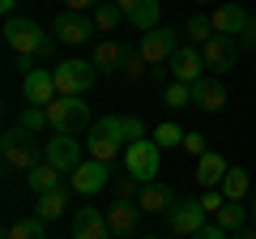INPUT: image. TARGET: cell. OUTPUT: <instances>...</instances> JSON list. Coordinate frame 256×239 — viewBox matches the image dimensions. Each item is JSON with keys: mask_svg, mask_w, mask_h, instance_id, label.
Masks as SVG:
<instances>
[{"mask_svg": "<svg viewBox=\"0 0 256 239\" xmlns=\"http://www.w3.org/2000/svg\"><path fill=\"white\" fill-rule=\"evenodd\" d=\"M252 60H256V52H252Z\"/></svg>", "mask_w": 256, "mask_h": 239, "instance_id": "f6af8a7d", "label": "cell"}, {"mask_svg": "<svg viewBox=\"0 0 256 239\" xmlns=\"http://www.w3.org/2000/svg\"><path fill=\"white\" fill-rule=\"evenodd\" d=\"M184 137H188V132H184L180 124H158V128H154V146H158V150H171V146H184Z\"/></svg>", "mask_w": 256, "mask_h": 239, "instance_id": "1f68e13d", "label": "cell"}, {"mask_svg": "<svg viewBox=\"0 0 256 239\" xmlns=\"http://www.w3.org/2000/svg\"><path fill=\"white\" fill-rule=\"evenodd\" d=\"M214 218H218V226H222V230H230V235H235V230H244V222L252 218V214H248L239 201H226L218 214H214Z\"/></svg>", "mask_w": 256, "mask_h": 239, "instance_id": "4316f807", "label": "cell"}, {"mask_svg": "<svg viewBox=\"0 0 256 239\" xmlns=\"http://www.w3.org/2000/svg\"><path fill=\"white\" fill-rule=\"evenodd\" d=\"M180 52V34L171 26H154L141 34V56H146L150 64H171V56Z\"/></svg>", "mask_w": 256, "mask_h": 239, "instance_id": "ba28073f", "label": "cell"}, {"mask_svg": "<svg viewBox=\"0 0 256 239\" xmlns=\"http://www.w3.org/2000/svg\"><path fill=\"white\" fill-rule=\"evenodd\" d=\"M4 239H47L43 235V218H22L4 230Z\"/></svg>", "mask_w": 256, "mask_h": 239, "instance_id": "f546056e", "label": "cell"}, {"mask_svg": "<svg viewBox=\"0 0 256 239\" xmlns=\"http://www.w3.org/2000/svg\"><path fill=\"white\" fill-rule=\"evenodd\" d=\"M60 175H64V171H56L52 162H38L34 171L26 175V188H30L34 196H43V192H56V188H60Z\"/></svg>", "mask_w": 256, "mask_h": 239, "instance_id": "603a6c76", "label": "cell"}, {"mask_svg": "<svg viewBox=\"0 0 256 239\" xmlns=\"http://www.w3.org/2000/svg\"><path fill=\"white\" fill-rule=\"evenodd\" d=\"M226 235H230V230H222L218 222H210V226H201V230H196L192 239H226Z\"/></svg>", "mask_w": 256, "mask_h": 239, "instance_id": "ab89813d", "label": "cell"}, {"mask_svg": "<svg viewBox=\"0 0 256 239\" xmlns=\"http://www.w3.org/2000/svg\"><path fill=\"white\" fill-rule=\"evenodd\" d=\"M22 90H26V107H52L60 94H56V77L52 68H34V73L22 82Z\"/></svg>", "mask_w": 256, "mask_h": 239, "instance_id": "9a60e30c", "label": "cell"}, {"mask_svg": "<svg viewBox=\"0 0 256 239\" xmlns=\"http://www.w3.org/2000/svg\"><path fill=\"white\" fill-rule=\"evenodd\" d=\"M43 162H52L56 171H77V166H82V150H77V137H64V132L47 137V146H43Z\"/></svg>", "mask_w": 256, "mask_h": 239, "instance_id": "4fadbf2b", "label": "cell"}, {"mask_svg": "<svg viewBox=\"0 0 256 239\" xmlns=\"http://www.w3.org/2000/svg\"><path fill=\"white\" fill-rule=\"evenodd\" d=\"M18 128H26V132H43V128H52L47 107H26V111H22V120H18Z\"/></svg>", "mask_w": 256, "mask_h": 239, "instance_id": "4dcf8cb0", "label": "cell"}, {"mask_svg": "<svg viewBox=\"0 0 256 239\" xmlns=\"http://www.w3.org/2000/svg\"><path fill=\"white\" fill-rule=\"evenodd\" d=\"M222 205H226V196H222L218 188H214V192H205V196H201V210H205V214H218Z\"/></svg>", "mask_w": 256, "mask_h": 239, "instance_id": "8d00e7d4", "label": "cell"}, {"mask_svg": "<svg viewBox=\"0 0 256 239\" xmlns=\"http://www.w3.org/2000/svg\"><path fill=\"white\" fill-rule=\"evenodd\" d=\"M13 4H18V0H0V9H4V13H13Z\"/></svg>", "mask_w": 256, "mask_h": 239, "instance_id": "b9f144b4", "label": "cell"}, {"mask_svg": "<svg viewBox=\"0 0 256 239\" xmlns=\"http://www.w3.org/2000/svg\"><path fill=\"white\" fill-rule=\"evenodd\" d=\"M252 230H256V205H252Z\"/></svg>", "mask_w": 256, "mask_h": 239, "instance_id": "7bdbcfd3", "label": "cell"}, {"mask_svg": "<svg viewBox=\"0 0 256 239\" xmlns=\"http://www.w3.org/2000/svg\"><path fill=\"white\" fill-rule=\"evenodd\" d=\"M184 30H188L192 47H205V43L214 38V18H205V13H192V18H188V26H184Z\"/></svg>", "mask_w": 256, "mask_h": 239, "instance_id": "83f0119b", "label": "cell"}, {"mask_svg": "<svg viewBox=\"0 0 256 239\" xmlns=\"http://www.w3.org/2000/svg\"><path fill=\"white\" fill-rule=\"evenodd\" d=\"M162 102L171 111H180V107H192V86H184V82H166V90H162Z\"/></svg>", "mask_w": 256, "mask_h": 239, "instance_id": "f1b7e54d", "label": "cell"}, {"mask_svg": "<svg viewBox=\"0 0 256 239\" xmlns=\"http://www.w3.org/2000/svg\"><path fill=\"white\" fill-rule=\"evenodd\" d=\"M192 107L201 111H222L226 107V86H222V77H201V82L192 86Z\"/></svg>", "mask_w": 256, "mask_h": 239, "instance_id": "d6986e66", "label": "cell"}, {"mask_svg": "<svg viewBox=\"0 0 256 239\" xmlns=\"http://www.w3.org/2000/svg\"><path fill=\"white\" fill-rule=\"evenodd\" d=\"M166 68H171V82H184V86H196L201 77H210V68L201 60V47H180Z\"/></svg>", "mask_w": 256, "mask_h": 239, "instance_id": "7c38bea8", "label": "cell"}, {"mask_svg": "<svg viewBox=\"0 0 256 239\" xmlns=\"http://www.w3.org/2000/svg\"><path fill=\"white\" fill-rule=\"evenodd\" d=\"M120 22H124V9H120L116 0H102L98 9H94V30H98V34H111Z\"/></svg>", "mask_w": 256, "mask_h": 239, "instance_id": "484cf974", "label": "cell"}, {"mask_svg": "<svg viewBox=\"0 0 256 239\" xmlns=\"http://www.w3.org/2000/svg\"><path fill=\"white\" fill-rule=\"evenodd\" d=\"M116 4L124 9L128 26H137L141 34L154 30V26H158V13H162V0H116Z\"/></svg>", "mask_w": 256, "mask_h": 239, "instance_id": "ac0fdd59", "label": "cell"}, {"mask_svg": "<svg viewBox=\"0 0 256 239\" xmlns=\"http://www.w3.org/2000/svg\"><path fill=\"white\" fill-rule=\"evenodd\" d=\"M124 171H128V175H137L141 184L158 180V171H162V150L154 146V137L132 141V146L124 150Z\"/></svg>", "mask_w": 256, "mask_h": 239, "instance_id": "8992f818", "label": "cell"}, {"mask_svg": "<svg viewBox=\"0 0 256 239\" xmlns=\"http://www.w3.org/2000/svg\"><path fill=\"white\" fill-rule=\"evenodd\" d=\"M124 120V137H128V146L132 141H146V124H141V116H120Z\"/></svg>", "mask_w": 256, "mask_h": 239, "instance_id": "e575fe53", "label": "cell"}, {"mask_svg": "<svg viewBox=\"0 0 256 239\" xmlns=\"http://www.w3.org/2000/svg\"><path fill=\"white\" fill-rule=\"evenodd\" d=\"M4 43L18 56H34V60L56 52V34H43V26L30 22V18H9L4 22Z\"/></svg>", "mask_w": 256, "mask_h": 239, "instance_id": "6da1fadb", "label": "cell"}, {"mask_svg": "<svg viewBox=\"0 0 256 239\" xmlns=\"http://www.w3.org/2000/svg\"><path fill=\"white\" fill-rule=\"evenodd\" d=\"M226 171H230V166H226V158H222V154H214V150H210V154H201V158H196V184H201L205 192L222 188Z\"/></svg>", "mask_w": 256, "mask_h": 239, "instance_id": "ffe728a7", "label": "cell"}, {"mask_svg": "<svg viewBox=\"0 0 256 239\" xmlns=\"http://www.w3.org/2000/svg\"><path fill=\"white\" fill-rule=\"evenodd\" d=\"M248 18L252 13L239 9V4H222V9H214V34H226V38H239L248 26Z\"/></svg>", "mask_w": 256, "mask_h": 239, "instance_id": "44dd1931", "label": "cell"}, {"mask_svg": "<svg viewBox=\"0 0 256 239\" xmlns=\"http://www.w3.org/2000/svg\"><path fill=\"white\" fill-rule=\"evenodd\" d=\"M201 226H210V222H205L201 201H180L171 214H166V230H171V235H180V239H192Z\"/></svg>", "mask_w": 256, "mask_h": 239, "instance_id": "8fae6325", "label": "cell"}, {"mask_svg": "<svg viewBox=\"0 0 256 239\" xmlns=\"http://www.w3.org/2000/svg\"><path fill=\"white\" fill-rule=\"evenodd\" d=\"M116 230H111L107 214H98L94 205H86V210L73 214V239H111Z\"/></svg>", "mask_w": 256, "mask_h": 239, "instance_id": "e0dca14e", "label": "cell"}, {"mask_svg": "<svg viewBox=\"0 0 256 239\" xmlns=\"http://www.w3.org/2000/svg\"><path fill=\"white\" fill-rule=\"evenodd\" d=\"M107 222H111L116 235H132L137 222H141V205L137 201H120L116 196V205H107Z\"/></svg>", "mask_w": 256, "mask_h": 239, "instance_id": "7402d4cb", "label": "cell"}, {"mask_svg": "<svg viewBox=\"0 0 256 239\" xmlns=\"http://www.w3.org/2000/svg\"><path fill=\"white\" fill-rule=\"evenodd\" d=\"M68 210V188H56V192H43L38 196V205H34V218H43V222H56L60 214Z\"/></svg>", "mask_w": 256, "mask_h": 239, "instance_id": "cb8c5ba5", "label": "cell"}, {"mask_svg": "<svg viewBox=\"0 0 256 239\" xmlns=\"http://www.w3.org/2000/svg\"><path fill=\"white\" fill-rule=\"evenodd\" d=\"M52 77L60 98H86V90H94V82H98V68L90 60H60L52 68Z\"/></svg>", "mask_w": 256, "mask_h": 239, "instance_id": "7a4b0ae2", "label": "cell"}, {"mask_svg": "<svg viewBox=\"0 0 256 239\" xmlns=\"http://www.w3.org/2000/svg\"><path fill=\"white\" fill-rule=\"evenodd\" d=\"M47 120H52V132H64V137H77V132L94 128V116L86 107V98H56L47 107Z\"/></svg>", "mask_w": 256, "mask_h": 239, "instance_id": "277c9868", "label": "cell"}, {"mask_svg": "<svg viewBox=\"0 0 256 239\" xmlns=\"http://www.w3.org/2000/svg\"><path fill=\"white\" fill-rule=\"evenodd\" d=\"M230 239H256V230H235Z\"/></svg>", "mask_w": 256, "mask_h": 239, "instance_id": "60d3db41", "label": "cell"}, {"mask_svg": "<svg viewBox=\"0 0 256 239\" xmlns=\"http://www.w3.org/2000/svg\"><path fill=\"white\" fill-rule=\"evenodd\" d=\"M146 239H162V235H146Z\"/></svg>", "mask_w": 256, "mask_h": 239, "instance_id": "ee69618b", "label": "cell"}, {"mask_svg": "<svg viewBox=\"0 0 256 239\" xmlns=\"http://www.w3.org/2000/svg\"><path fill=\"white\" fill-rule=\"evenodd\" d=\"M184 150H188L192 158H201V154H210V150H205V132H188V137H184Z\"/></svg>", "mask_w": 256, "mask_h": 239, "instance_id": "d590c367", "label": "cell"}, {"mask_svg": "<svg viewBox=\"0 0 256 239\" xmlns=\"http://www.w3.org/2000/svg\"><path fill=\"white\" fill-rule=\"evenodd\" d=\"M239 47H248V52H256V13H252V18H248L244 34H239Z\"/></svg>", "mask_w": 256, "mask_h": 239, "instance_id": "74e56055", "label": "cell"}, {"mask_svg": "<svg viewBox=\"0 0 256 239\" xmlns=\"http://www.w3.org/2000/svg\"><path fill=\"white\" fill-rule=\"evenodd\" d=\"M111 180H116V175H111V162H98V158H86L77 171H68V184H73V192H82V196L102 192Z\"/></svg>", "mask_w": 256, "mask_h": 239, "instance_id": "52a82bcc", "label": "cell"}, {"mask_svg": "<svg viewBox=\"0 0 256 239\" xmlns=\"http://www.w3.org/2000/svg\"><path fill=\"white\" fill-rule=\"evenodd\" d=\"M201 60H205V68H210L214 77L230 73V68H235V60H239V38H226V34H214L210 43L201 47Z\"/></svg>", "mask_w": 256, "mask_h": 239, "instance_id": "30bf717a", "label": "cell"}, {"mask_svg": "<svg viewBox=\"0 0 256 239\" xmlns=\"http://www.w3.org/2000/svg\"><path fill=\"white\" fill-rule=\"evenodd\" d=\"M146 56H141V47H128V60H124V77L128 82H141V77H146Z\"/></svg>", "mask_w": 256, "mask_h": 239, "instance_id": "836d02e7", "label": "cell"}, {"mask_svg": "<svg viewBox=\"0 0 256 239\" xmlns=\"http://www.w3.org/2000/svg\"><path fill=\"white\" fill-rule=\"evenodd\" d=\"M86 146H90V158L111 162L120 150H128L124 120H120V116H102V120H94V128H90V137H86Z\"/></svg>", "mask_w": 256, "mask_h": 239, "instance_id": "3957f363", "label": "cell"}, {"mask_svg": "<svg viewBox=\"0 0 256 239\" xmlns=\"http://www.w3.org/2000/svg\"><path fill=\"white\" fill-rule=\"evenodd\" d=\"M0 158H4L9 171H22V175H30L38 162H43V158H38V146L30 141L26 128H9L4 137H0Z\"/></svg>", "mask_w": 256, "mask_h": 239, "instance_id": "5b68a950", "label": "cell"}, {"mask_svg": "<svg viewBox=\"0 0 256 239\" xmlns=\"http://www.w3.org/2000/svg\"><path fill=\"white\" fill-rule=\"evenodd\" d=\"M248 188H252V180H248V171H244V166H230L218 192L226 196V201H244V196H248Z\"/></svg>", "mask_w": 256, "mask_h": 239, "instance_id": "d4e9b609", "label": "cell"}, {"mask_svg": "<svg viewBox=\"0 0 256 239\" xmlns=\"http://www.w3.org/2000/svg\"><path fill=\"white\" fill-rule=\"evenodd\" d=\"M52 34L60 38V43H68V47H82V43H90L94 38V18H86V13H56V22H52Z\"/></svg>", "mask_w": 256, "mask_h": 239, "instance_id": "9c48e42d", "label": "cell"}, {"mask_svg": "<svg viewBox=\"0 0 256 239\" xmlns=\"http://www.w3.org/2000/svg\"><path fill=\"white\" fill-rule=\"evenodd\" d=\"M137 205H141V214H171L175 205H180V196H175L171 184H158V180H150V184H141Z\"/></svg>", "mask_w": 256, "mask_h": 239, "instance_id": "2e32d148", "label": "cell"}, {"mask_svg": "<svg viewBox=\"0 0 256 239\" xmlns=\"http://www.w3.org/2000/svg\"><path fill=\"white\" fill-rule=\"evenodd\" d=\"M111 188H116V196H120V201H137V196H141V180H137V175H116V180H111Z\"/></svg>", "mask_w": 256, "mask_h": 239, "instance_id": "d6a6232c", "label": "cell"}, {"mask_svg": "<svg viewBox=\"0 0 256 239\" xmlns=\"http://www.w3.org/2000/svg\"><path fill=\"white\" fill-rule=\"evenodd\" d=\"M124 60H128V47L120 43V38H98L90 52V64L98 68V77L107 73H124Z\"/></svg>", "mask_w": 256, "mask_h": 239, "instance_id": "5bb4252c", "label": "cell"}, {"mask_svg": "<svg viewBox=\"0 0 256 239\" xmlns=\"http://www.w3.org/2000/svg\"><path fill=\"white\" fill-rule=\"evenodd\" d=\"M98 4H102V0H64V9H68V13H94Z\"/></svg>", "mask_w": 256, "mask_h": 239, "instance_id": "f35d334b", "label": "cell"}]
</instances>
